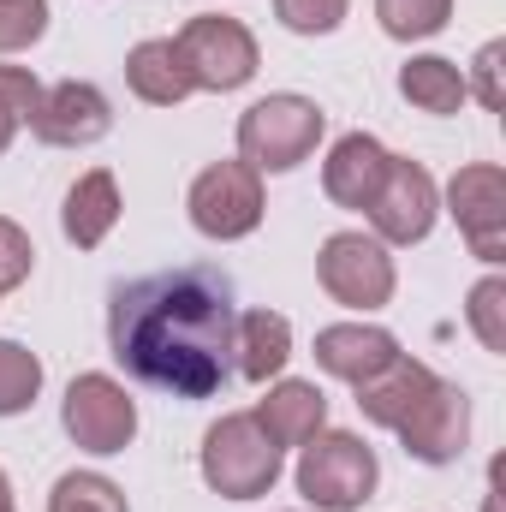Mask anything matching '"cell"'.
Wrapping results in <instances>:
<instances>
[{
  "mask_svg": "<svg viewBox=\"0 0 506 512\" xmlns=\"http://www.w3.org/2000/svg\"><path fill=\"white\" fill-rule=\"evenodd\" d=\"M203 483L221 501H256L280 483V447L268 441V429L256 423V411H227L209 435H203Z\"/></svg>",
  "mask_w": 506,
  "mask_h": 512,
  "instance_id": "4",
  "label": "cell"
},
{
  "mask_svg": "<svg viewBox=\"0 0 506 512\" xmlns=\"http://www.w3.org/2000/svg\"><path fill=\"white\" fill-rule=\"evenodd\" d=\"M0 512H12V483H6V471H0Z\"/></svg>",
  "mask_w": 506,
  "mask_h": 512,
  "instance_id": "30",
  "label": "cell"
},
{
  "mask_svg": "<svg viewBox=\"0 0 506 512\" xmlns=\"http://www.w3.org/2000/svg\"><path fill=\"white\" fill-rule=\"evenodd\" d=\"M501 60H506V42H483V54L471 60V78H465V90L489 108V114H501L506 96H501Z\"/></svg>",
  "mask_w": 506,
  "mask_h": 512,
  "instance_id": "29",
  "label": "cell"
},
{
  "mask_svg": "<svg viewBox=\"0 0 506 512\" xmlns=\"http://www.w3.org/2000/svg\"><path fill=\"white\" fill-rule=\"evenodd\" d=\"M30 268H36V245H30V233H24L18 221L0 215V298L18 292V286L30 280Z\"/></svg>",
  "mask_w": 506,
  "mask_h": 512,
  "instance_id": "28",
  "label": "cell"
},
{
  "mask_svg": "<svg viewBox=\"0 0 506 512\" xmlns=\"http://www.w3.org/2000/svg\"><path fill=\"white\" fill-rule=\"evenodd\" d=\"M108 131H114V102L84 78H66V84L42 90L36 114H30V137L48 143V149H90Z\"/></svg>",
  "mask_w": 506,
  "mask_h": 512,
  "instance_id": "12",
  "label": "cell"
},
{
  "mask_svg": "<svg viewBox=\"0 0 506 512\" xmlns=\"http://www.w3.org/2000/svg\"><path fill=\"white\" fill-rule=\"evenodd\" d=\"M185 209H191V227L203 239H221V245L251 239L262 227V209H268L262 203V173L251 161H215V167H203L191 179Z\"/></svg>",
  "mask_w": 506,
  "mask_h": 512,
  "instance_id": "6",
  "label": "cell"
},
{
  "mask_svg": "<svg viewBox=\"0 0 506 512\" xmlns=\"http://www.w3.org/2000/svg\"><path fill=\"white\" fill-rule=\"evenodd\" d=\"M36 102H42V84H36V72H30V66H0V155L12 149L18 126H30Z\"/></svg>",
  "mask_w": 506,
  "mask_h": 512,
  "instance_id": "25",
  "label": "cell"
},
{
  "mask_svg": "<svg viewBox=\"0 0 506 512\" xmlns=\"http://www.w3.org/2000/svg\"><path fill=\"white\" fill-rule=\"evenodd\" d=\"M381 173H387V149H381V137L370 131H346L334 149H328V161H322V191H328V203H340V209H370V197H376Z\"/></svg>",
  "mask_w": 506,
  "mask_h": 512,
  "instance_id": "14",
  "label": "cell"
},
{
  "mask_svg": "<svg viewBox=\"0 0 506 512\" xmlns=\"http://www.w3.org/2000/svg\"><path fill=\"white\" fill-rule=\"evenodd\" d=\"M399 96L417 108V114H459L465 102H471V90H465V72L453 66V60H441V54H417V60H405L399 66Z\"/></svg>",
  "mask_w": 506,
  "mask_h": 512,
  "instance_id": "20",
  "label": "cell"
},
{
  "mask_svg": "<svg viewBox=\"0 0 506 512\" xmlns=\"http://www.w3.org/2000/svg\"><path fill=\"white\" fill-rule=\"evenodd\" d=\"M429 387H435V370L399 352V358H393L381 376L358 382V411H364L376 429H399V423H405V411H411V405H417Z\"/></svg>",
  "mask_w": 506,
  "mask_h": 512,
  "instance_id": "19",
  "label": "cell"
},
{
  "mask_svg": "<svg viewBox=\"0 0 506 512\" xmlns=\"http://www.w3.org/2000/svg\"><path fill=\"white\" fill-rule=\"evenodd\" d=\"M292 358V322L280 310H239L233 328V376L245 382H274Z\"/></svg>",
  "mask_w": 506,
  "mask_h": 512,
  "instance_id": "17",
  "label": "cell"
},
{
  "mask_svg": "<svg viewBox=\"0 0 506 512\" xmlns=\"http://www.w3.org/2000/svg\"><path fill=\"white\" fill-rule=\"evenodd\" d=\"M120 179L108 173V167H90L72 191H66V209H60V227H66V239L78 245V251H96L114 227H120Z\"/></svg>",
  "mask_w": 506,
  "mask_h": 512,
  "instance_id": "16",
  "label": "cell"
},
{
  "mask_svg": "<svg viewBox=\"0 0 506 512\" xmlns=\"http://www.w3.org/2000/svg\"><path fill=\"white\" fill-rule=\"evenodd\" d=\"M126 84L137 102H149V108H179L197 84H191V72H185V60H179V48H173V36H149V42H137L126 54Z\"/></svg>",
  "mask_w": 506,
  "mask_h": 512,
  "instance_id": "18",
  "label": "cell"
},
{
  "mask_svg": "<svg viewBox=\"0 0 506 512\" xmlns=\"http://www.w3.org/2000/svg\"><path fill=\"white\" fill-rule=\"evenodd\" d=\"M393 435L405 441V453L417 465H453L465 453V441H471V399H465V387L435 376V387L405 411V423Z\"/></svg>",
  "mask_w": 506,
  "mask_h": 512,
  "instance_id": "11",
  "label": "cell"
},
{
  "mask_svg": "<svg viewBox=\"0 0 506 512\" xmlns=\"http://www.w3.org/2000/svg\"><path fill=\"white\" fill-rule=\"evenodd\" d=\"M256 423L268 429V441L286 453V447H304L310 435L328 429V393L316 382H274L268 399L256 405Z\"/></svg>",
  "mask_w": 506,
  "mask_h": 512,
  "instance_id": "15",
  "label": "cell"
},
{
  "mask_svg": "<svg viewBox=\"0 0 506 512\" xmlns=\"http://www.w3.org/2000/svg\"><path fill=\"white\" fill-rule=\"evenodd\" d=\"M173 48H179L185 72H191V84L209 90V96L245 90V84L256 78V66H262L256 36L239 24V18H227V12H197V18L173 36Z\"/></svg>",
  "mask_w": 506,
  "mask_h": 512,
  "instance_id": "5",
  "label": "cell"
},
{
  "mask_svg": "<svg viewBox=\"0 0 506 512\" xmlns=\"http://www.w3.org/2000/svg\"><path fill=\"white\" fill-rule=\"evenodd\" d=\"M42 393V358L18 340H0V417L30 411Z\"/></svg>",
  "mask_w": 506,
  "mask_h": 512,
  "instance_id": "23",
  "label": "cell"
},
{
  "mask_svg": "<svg viewBox=\"0 0 506 512\" xmlns=\"http://www.w3.org/2000/svg\"><path fill=\"white\" fill-rule=\"evenodd\" d=\"M393 358H399V340H393L387 328H376V322H334V328L316 334V364H322V376H334V382H346V387L381 376Z\"/></svg>",
  "mask_w": 506,
  "mask_h": 512,
  "instance_id": "13",
  "label": "cell"
},
{
  "mask_svg": "<svg viewBox=\"0 0 506 512\" xmlns=\"http://www.w3.org/2000/svg\"><path fill=\"white\" fill-rule=\"evenodd\" d=\"M364 215H370V233L381 245H423L435 233V215H441L435 173L411 155H387V173H381Z\"/></svg>",
  "mask_w": 506,
  "mask_h": 512,
  "instance_id": "8",
  "label": "cell"
},
{
  "mask_svg": "<svg viewBox=\"0 0 506 512\" xmlns=\"http://www.w3.org/2000/svg\"><path fill=\"white\" fill-rule=\"evenodd\" d=\"M346 6L352 0H274V18L292 36H334L346 24Z\"/></svg>",
  "mask_w": 506,
  "mask_h": 512,
  "instance_id": "27",
  "label": "cell"
},
{
  "mask_svg": "<svg viewBox=\"0 0 506 512\" xmlns=\"http://www.w3.org/2000/svg\"><path fill=\"white\" fill-rule=\"evenodd\" d=\"M316 280L346 310H381L399 286V268L376 233H328L316 251Z\"/></svg>",
  "mask_w": 506,
  "mask_h": 512,
  "instance_id": "7",
  "label": "cell"
},
{
  "mask_svg": "<svg viewBox=\"0 0 506 512\" xmlns=\"http://www.w3.org/2000/svg\"><path fill=\"white\" fill-rule=\"evenodd\" d=\"M233 328V274L203 262L126 280L108 304V346L120 370L167 399H215L233 382Z\"/></svg>",
  "mask_w": 506,
  "mask_h": 512,
  "instance_id": "1",
  "label": "cell"
},
{
  "mask_svg": "<svg viewBox=\"0 0 506 512\" xmlns=\"http://www.w3.org/2000/svg\"><path fill=\"white\" fill-rule=\"evenodd\" d=\"M60 423H66L72 447H84V453L108 459V453H126L131 435H137V399H131L114 376L90 370V376H78V382L66 387Z\"/></svg>",
  "mask_w": 506,
  "mask_h": 512,
  "instance_id": "9",
  "label": "cell"
},
{
  "mask_svg": "<svg viewBox=\"0 0 506 512\" xmlns=\"http://www.w3.org/2000/svg\"><path fill=\"white\" fill-rule=\"evenodd\" d=\"M48 512H131L126 489L102 471H66L48 495Z\"/></svg>",
  "mask_w": 506,
  "mask_h": 512,
  "instance_id": "21",
  "label": "cell"
},
{
  "mask_svg": "<svg viewBox=\"0 0 506 512\" xmlns=\"http://www.w3.org/2000/svg\"><path fill=\"white\" fill-rule=\"evenodd\" d=\"M447 215L459 221L471 256H483L489 268L506 262V173L495 161H471L447 179Z\"/></svg>",
  "mask_w": 506,
  "mask_h": 512,
  "instance_id": "10",
  "label": "cell"
},
{
  "mask_svg": "<svg viewBox=\"0 0 506 512\" xmlns=\"http://www.w3.org/2000/svg\"><path fill=\"white\" fill-rule=\"evenodd\" d=\"M381 483L376 447L352 429H322L298 447V495L322 512H358Z\"/></svg>",
  "mask_w": 506,
  "mask_h": 512,
  "instance_id": "2",
  "label": "cell"
},
{
  "mask_svg": "<svg viewBox=\"0 0 506 512\" xmlns=\"http://www.w3.org/2000/svg\"><path fill=\"white\" fill-rule=\"evenodd\" d=\"M328 131V114L310 102V96H262L239 114V161H251L256 173H292L316 155Z\"/></svg>",
  "mask_w": 506,
  "mask_h": 512,
  "instance_id": "3",
  "label": "cell"
},
{
  "mask_svg": "<svg viewBox=\"0 0 506 512\" xmlns=\"http://www.w3.org/2000/svg\"><path fill=\"white\" fill-rule=\"evenodd\" d=\"M48 36V0H0V54H24Z\"/></svg>",
  "mask_w": 506,
  "mask_h": 512,
  "instance_id": "26",
  "label": "cell"
},
{
  "mask_svg": "<svg viewBox=\"0 0 506 512\" xmlns=\"http://www.w3.org/2000/svg\"><path fill=\"white\" fill-rule=\"evenodd\" d=\"M376 18L393 42H429L447 30L453 0H376Z\"/></svg>",
  "mask_w": 506,
  "mask_h": 512,
  "instance_id": "22",
  "label": "cell"
},
{
  "mask_svg": "<svg viewBox=\"0 0 506 512\" xmlns=\"http://www.w3.org/2000/svg\"><path fill=\"white\" fill-rule=\"evenodd\" d=\"M465 322H471V334L483 340V352H506V280L501 274H483L477 286H471V304H465Z\"/></svg>",
  "mask_w": 506,
  "mask_h": 512,
  "instance_id": "24",
  "label": "cell"
}]
</instances>
